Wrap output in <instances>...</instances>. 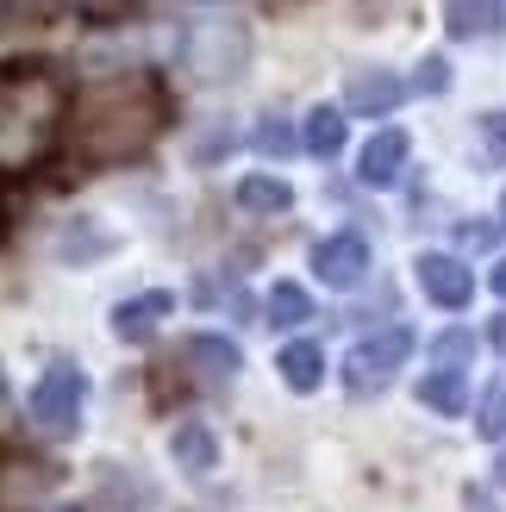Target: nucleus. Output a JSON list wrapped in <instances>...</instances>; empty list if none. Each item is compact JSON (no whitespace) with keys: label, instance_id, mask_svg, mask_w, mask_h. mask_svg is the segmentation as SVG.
<instances>
[{"label":"nucleus","instance_id":"nucleus-29","mask_svg":"<svg viewBox=\"0 0 506 512\" xmlns=\"http://www.w3.org/2000/svg\"><path fill=\"white\" fill-rule=\"evenodd\" d=\"M463 244H475V250L494 244V225H463Z\"/></svg>","mask_w":506,"mask_h":512},{"label":"nucleus","instance_id":"nucleus-20","mask_svg":"<svg viewBox=\"0 0 506 512\" xmlns=\"http://www.w3.org/2000/svg\"><path fill=\"white\" fill-rule=\"evenodd\" d=\"M7 469H13V475H0L7 500H38V494H50V488L63 481V469H57V463H19V456H13Z\"/></svg>","mask_w":506,"mask_h":512},{"label":"nucleus","instance_id":"nucleus-10","mask_svg":"<svg viewBox=\"0 0 506 512\" xmlns=\"http://www.w3.org/2000/svg\"><path fill=\"white\" fill-rule=\"evenodd\" d=\"M107 250H113V232H107L100 219H88V213L63 219V225H57V238H50V256H57L63 269H88V263H100Z\"/></svg>","mask_w":506,"mask_h":512},{"label":"nucleus","instance_id":"nucleus-6","mask_svg":"<svg viewBox=\"0 0 506 512\" xmlns=\"http://www.w3.org/2000/svg\"><path fill=\"white\" fill-rule=\"evenodd\" d=\"M182 363L194 369L200 388H232L238 369H244V350L232 338H219V331H194V338L182 344Z\"/></svg>","mask_w":506,"mask_h":512},{"label":"nucleus","instance_id":"nucleus-23","mask_svg":"<svg viewBox=\"0 0 506 512\" xmlns=\"http://www.w3.org/2000/svg\"><path fill=\"white\" fill-rule=\"evenodd\" d=\"M232 144H238V132H232V125H225V119H213L207 132L194 138V150H188V157H194L200 169H207V163H213V157H225V150H232Z\"/></svg>","mask_w":506,"mask_h":512},{"label":"nucleus","instance_id":"nucleus-13","mask_svg":"<svg viewBox=\"0 0 506 512\" xmlns=\"http://www.w3.org/2000/svg\"><path fill=\"white\" fill-rule=\"evenodd\" d=\"M169 463L182 475H213L219 469V438L207 431V419H182L169 431Z\"/></svg>","mask_w":506,"mask_h":512},{"label":"nucleus","instance_id":"nucleus-34","mask_svg":"<svg viewBox=\"0 0 506 512\" xmlns=\"http://www.w3.org/2000/svg\"><path fill=\"white\" fill-rule=\"evenodd\" d=\"M57 512H82V506H57Z\"/></svg>","mask_w":506,"mask_h":512},{"label":"nucleus","instance_id":"nucleus-19","mask_svg":"<svg viewBox=\"0 0 506 512\" xmlns=\"http://www.w3.org/2000/svg\"><path fill=\"white\" fill-rule=\"evenodd\" d=\"M419 406H432L438 419H463V406H469V388H463V375H450V369L425 375V381H419Z\"/></svg>","mask_w":506,"mask_h":512},{"label":"nucleus","instance_id":"nucleus-22","mask_svg":"<svg viewBox=\"0 0 506 512\" xmlns=\"http://www.w3.org/2000/svg\"><path fill=\"white\" fill-rule=\"evenodd\" d=\"M469 356H475V331H444V338H432V363L450 369V375H463Z\"/></svg>","mask_w":506,"mask_h":512},{"label":"nucleus","instance_id":"nucleus-33","mask_svg":"<svg viewBox=\"0 0 506 512\" xmlns=\"http://www.w3.org/2000/svg\"><path fill=\"white\" fill-rule=\"evenodd\" d=\"M500 225H506V194H500Z\"/></svg>","mask_w":506,"mask_h":512},{"label":"nucleus","instance_id":"nucleus-31","mask_svg":"<svg viewBox=\"0 0 506 512\" xmlns=\"http://www.w3.org/2000/svg\"><path fill=\"white\" fill-rule=\"evenodd\" d=\"M488 288H494V294L506 300V256H500V263H494V275H488Z\"/></svg>","mask_w":506,"mask_h":512},{"label":"nucleus","instance_id":"nucleus-3","mask_svg":"<svg viewBox=\"0 0 506 512\" xmlns=\"http://www.w3.org/2000/svg\"><path fill=\"white\" fill-rule=\"evenodd\" d=\"M175 69L188 75L194 88H225L250 69V25L232 13H207V19H188L175 32Z\"/></svg>","mask_w":506,"mask_h":512},{"label":"nucleus","instance_id":"nucleus-17","mask_svg":"<svg viewBox=\"0 0 506 512\" xmlns=\"http://www.w3.org/2000/svg\"><path fill=\"white\" fill-rule=\"evenodd\" d=\"M313 319V294L300 288V281H275L269 288V300H263V325H307Z\"/></svg>","mask_w":506,"mask_h":512},{"label":"nucleus","instance_id":"nucleus-26","mask_svg":"<svg viewBox=\"0 0 506 512\" xmlns=\"http://www.w3.org/2000/svg\"><path fill=\"white\" fill-rule=\"evenodd\" d=\"M413 88H419V94H444V88H450V63H444V57H425L419 75H413Z\"/></svg>","mask_w":506,"mask_h":512},{"label":"nucleus","instance_id":"nucleus-35","mask_svg":"<svg viewBox=\"0 0 506 512\" xmlns=\"http://www.w3.org/2000/svg\"><path fill=\"white\" fill-rule=\"evenodd\" d=\"M0 394H7V375H0Z\"/></svg>","mask_w":506,"mask_h":512},{"label":"nucleus","instance_id":"nucleus-32","mask_svg":"<svg viewBox=\"0 0 506 512\" xmlns=\"http://www.w3.org/2000/svg\"><path fill=\"white\" fill-rule=\"evenodd\" d=\"M494 481H500V488H506V450H500V463H494Z\"/></svg>","mask_w":506,"mask_h":512},{"label":"nucleus","instance_id":"nucleus-11","mask_svg":"<svg viewBox=\"0 0 506 512\" xmlns=\"http://www.w3.org/2000/svg\"><path fill=\"white\" fill-rule=\"evenodd\" d=\"M407 150H413V138L400 132V125L375 132V138L363 144V157H357V182H363V188H394L400 169H407Z\"/></svg>","mask_w":506,"mask_h":512},{"label":"nucleus","instance_id":"nucleus-21","mask_svg":"<svg viewBox=\"0 0 506 512\" xmlns=\"http://www.w3.org/2000/svg\"><path fill=\"white\" fill-rule=\"evenodd\" d=\"M250 144H257L263 157H275V163H282V157H288V150H294L300 138H294V125H288L282 113H263V119H257V132H250Z\"/></svg>","mask_w":506,"mask_h":512},{"label":"nucleus","instance_id":"nucleus-27","mask_svg":"<svg viewBox=\"0 0 506 512\" xmlns=\"http://www.w3.org/2000/svg\"><path fill=\"white\" fill-rule=\"evenodd\" d=\"M57 7H75V13H94V19H107V13H119L125 0H57Z\"/></svg>","mask_w":506,"mask_h":512},{"label":"nucleus","instance_id":"nucleus-1","mask_svg":"<svg viewBox=\"0 0 506 512\" xmlns=\"http://www.w3.org/2000/svg\"><path fill=\"white\" fill-rule=\"evenodd\" d=\"M169 125V82L157 69H125L94 82L69 113V157L82 169H113L144 157Z\"/></svg>","mask_w":506,"mask_h":512},{"label":"nucleus","instance_id":"nucleus-28","mask_svg":"<svg viewBox=\"0 0 506 512\" xmlns=\"http://www.w3.org/2000/svg\"><path fill=\"white\" fill-rule=\"evenodd\" d=\"M463 506H469V512H500L488 488H463Z\"/></svg>","mask_w":506,"mask_h":512},{"label":"nucleus","instance_id":"nucleus-14","mask_svg":"<svg viewBox=\"0 0 506 512\" xmlns=\"http://www.w3.org/2000/svg\"><path fill=\"white\" fill-rule=\"evenodd\" d=\"M444 25L450 38H494L506 25V7L500 0H444Z\"/></svg>","mask_w":506,"mask_h":512},{"label":"nucleus","instance_id":"nucleus-9","mask_svg":"<svg viewBox=\"0 0 506 512\" xmlns=\"http://www.w3.org/2000/svg\"><path fill=\"white\" fill-rule=\"evenodd\" d=\"M400 94H407V82H400L394 69H350V82H344V113L382 119V113L400 107Z\"/></svg>","mask_w":506,"mask_h":512},{"label":"nucleus","instance_id":"nucleus-12","mask_svg":"<svg viewBox=\"0 0 506 512\" xmlns=\"http://www.w3.org/2000/svg\"><path fill=\"white\" fill-rule=\"evenodd\" d=\"M175 313V294H138V300H119L113 306V338L119 344H150V338H157V325Z\"/></svg>","mask_w":506,"mask_h":512},{"label":"nucleus","instance_id":"nucleus-2","mask_svg":"<svg viewBox=\"0 0 506 512\" xmlns=\"http://www.w3.org/2000/svg\"><path fill=\"white\" fill-rule=\"evenodd\" d=\"M69 132V88L50 63H0V175H32Z\"/></svg>","mask_w":506,"mask_h":512},{"label":"nucleus","instance_id":"nucleus-30","mask_svg":"<svg viewBox=\"0 0 506 512\" xmlns=\"http://www.w3.org/2000/svg\"><path fill=\"white\" fill-rule=\"evenodd\" d=\"M488 344L506 356V313H500V319H488Z\"/></svg>","mask_w":506,"mask_h":512},{"label":"nucleus","instance_id":"nucleus-4","mask_svg":"<svg viewBox=\"0 0 506 512\" xmlns=\"http://www.w3.org/2000/svg\"><path fill=\"white\" fill-rule=\"evenodd\" d=\"M407 356H413V331H407V325H382L375 338H357V344H350V356H344V388H350V394L388 388Z\"/></svg>","mask_w":506,"mask_h":512},{"label":"nucleus","instance_id":"nucleus-15","mask_svg":"<svg viewBox=\"0 0 506 512\" xmlns=\"http://www.w3.org/2000/svg\"><path fill=\"white\" fill-rule=\"evenodd\" d=\"M275 369H282V381L294 394H313L319 381H325V350L319 344H307V338H294L282 356H275Z\"/></svg>","mask_w":506,"mask_h":512},{"label":"nucleus","instance_id":"nucleus-18","mask_svg":"<svg viewBox=\"0 0 506 512\" xmlns=\"http://www.w3.org/2000/svg\"><path fill=\"white\" fill-rule=\"evenodd\" d=\"M238 207L244 213H288L294 188L282 182V175H244V182H238Z\"/></svg>","mask_w":506,"mask_h":512},{"label":"nucleus","instance_id":"nucleus-24","mask_svg":"<svg viewBox=\"0 0 506 512\" xmlns=\"http://www.w3.org/2000/svg\"><path fill=\"white\" fill-rule=\"evenodd\" d=\"M475 431H482V438H506V388H488L482 394V406H475Z\"/></svg>","mask_w":506,"mask_h":512},{"label":"nucleus","instance_id":"nucleus-25","mask_svg":"<svg viewBox=\"0 0 506 512\" xmlns=\"http://www.w3.org/2000/svg\"><path fill=\"white\" fill-rule=\"evenodd\" d=\"M482 150H488L494 163H506V107L482 113Z\"/></svg>","mask_w":506,"mask_h":512},{"label":"nucleus","instance_id":"nucleus-7","mask_svg":"<svg viewBox=\"0 0 506 512\" xmlns=\"http://www.w3.org/2000/svg\"><path fill=\"white\" fill-rule=\"evenodd\" d=\"M413 275H419L425 300H432V306H444V313H463V306H469V294H475V275L457 263V256H444V250H425L419 263H413Z\"/></svg>","mask_w":506,"mask_h":512},{"label":"nucleus","instance_id":"nucleus-5","mask_svg":"<svg viewBox=\"0 0 506 512\" xmlns=\"http://www.w3.org/2000/svg\"><path fill=\"white\" fill-rule=\"evenodd\" d=\"M82 400H88V375L75 363H50L32 388V425L50 431V438H69L82 425Z\"/></svg>","mask_w":506,"mask_h":512},{"label":"nucleus","instance_id":"nucleus-8","mask_svg":"<svg viewBox=\"0 0 506 512\" xmlns=\"http://www.w3.org/2000/svg\"><path fill=\"white\" fill-rule=\"evenodd\" d=\"M313 275L325 281V288H357V281L369 275V244L357 232H338V238L313 244Z\"/></svg>","mask_w":506,"mask_h":512},{"label":"nucleus","instance_id":"nucleus-16","mask_svg":"<svg viewBox=\"0 0 506 512\" xmlns=\"http://www.w3.org/2000/svg\"><path fill=\"white\" fill-rule=\"evenodd\" d=\"M344 138H350L344 107H313V113H307V132H300V144H307L313 157H325V163H332L338 150H344Z\"/></svg>","mask_w":506,"mask_h":512}]
</instances>
